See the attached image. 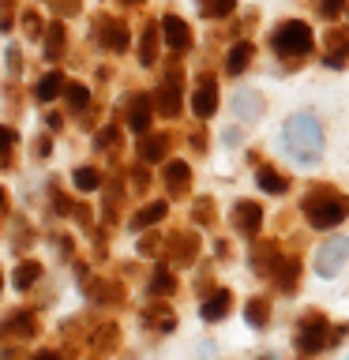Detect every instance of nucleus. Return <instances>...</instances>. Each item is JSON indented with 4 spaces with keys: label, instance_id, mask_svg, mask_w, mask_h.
<instances>
[{
    "label": "nucleus",
    "instance_id": "1",
    "mask_svg": "<svg viewBox=\"0 0 349 360\" xmlns=\"http://www.w3.org/2000/svg\"><path fill=\"white\" fill-rule=\"evenodd\" d=\"M281 143L286 150L297 158L300 165H315L323 158V146H326V135H323V124L315 112H293L281 128Z\"/></svg>",
    "mask_w": 349,
    "mask_h": 360
},
{
    "label": "nucleus",
    "instance_id": "2",
    "mask_svg": "<svg viewBox=\"0 0 349 360\" xmlns=\"http://www.w3.org/2000/svg\"><path fill=\"white\" fill-rule=\"evenodd\" d=\"M304 218H308L312 229H334L349 218V202L331 188H319L304 199Z\"/></svg>",
    "mask_w": 349,
    "mask_h": 360
},
{
    "label": "nucleus",
    "instance_id": "3",
    "mask_svg": "<svg viewBox=\"0 0 349 360\" xmlns=\"http://www.w3.org/2000/svg\"><path fill=\"white\" fill-rule=\"evenodd\" d=\"M270 45H274V53L281 56V60H304V56L312 53V27L308 22H300V19H286V22H278V30H274V38H270Z\"/></svg>",
    "mask_w": 349,
    "mask_h": 360
},
{
    "label": "nucleus",
    "instance_id": "4",
    "mask_svg": "<svg viewBox=\"0 0 349 360\" xmlns=\"http://www.w3.org/2000/svg\"><path fill=\"white\" fill-rule=\"evenodd\" d=\"M334 330H331V323L323 319V315H308V319H300L297 326V349L300 353H323L326 345H334Z\"/></svg>",
    "mask_w": 349,
    "mask_h": 360
},
{
    "label": "nucleus",
    "instance_id": "5",
    "mask_svg": "<svg viewBox=\"0 0 349 360\" xmlns=\"http://www.w3.org/2000/svg\"><path fill=\"white\" fill-rule=\"evenodd\" d=\"M180 90H184V72H180V64H173L165 72L162 86H158V94H154L162 117H177V112H180Z\"/></svg>",
    "mask_w": 349,
    "mask_h": 360
},
{
    "label": "nucleus",
    "instance_id": "6",
    "mask_svg": "<svg viewBox=\"0 0 349 360\" xmlns=\"http://www.w3.org/2000/svg\"><path fill=\"white\" fill-rule=\"evenodd\" d=\"M349 259V240L345 236H331V240L319 244V252H315V270H319L323 278H334L338 270L345 266Z\"/></svg>",
    "mask_w": 349,
    "mask_h": 360
},
{
    "label": "nucleus",
    "instance_id": "7",
    "mask_svg": "<svg viewBox=\"0 0 349 360\" xmlns=\"http://www.w3.org/2000/svg\"><path fill=\"white\" fill-rule=\"evenodd\" d=\"M191 109H196L199 120L214 117V109H218V83H214L210 75H199L196 90H191Z\"/></svg>",
    "mask_w": 349,
    "mask_h": 360
},
{
    "label": "nucleus",
    "instance_id": "8",
    "mask_svg": "<svg viewBox=\"0 0 349 360\" xmlns=\"http://www.w3.org/2000/svg\"><path fill=\"white\" fill-rule=\"evenodd\" d=\"M98 27H101V30H98V41L106 45L109 53H124V49L132 45V34H128V27H124L120 19L101 15V19H98Z\"/></svg>",
    "mask_w": 349,
    "mask_h": 360
},
{
    "label": "nucleus",
    "instance_id": "9",
    "mask_svg": "<svg viewBox=\"0 0 349 360\" xmlns=\"http://www.w3.org/2000/svg\"><path fill=\"white\" fill-rule=\"evenodd\" d=\"M154 109H158V101L151 98V94H135L132 98V105H128V128L135 131V135H146L151 131V117H154Z\"/></svg>",
    "mask_w": 349,
    "mask_h": 360
},
{
    "label": "nucleus",
    "instance_id": "10",
    "mask_svg": "<svg viewBox=\"0 0 349 360\" xmlns=\"http://www.w3.org/2000/svg\"><path fill=\"white\" fill-rule=\"evenodd\" d=\"M349 60V30L345 27H331L326 30V53H323V64L326 68H345Z\"/></svg>",
    "mask_w": 349,
    "mask_h": 360
},
{
    "label": "nucleus",
    "instance_id": "11",
    "mask_svg": "<svg viewBox=\"0 0 349 360\" xmlns=\"http://www.w3.org/2000/svg\"><path fill=\"white\" fill-rule=\"evenodd\" d=\"M162 41H165L173 53H188V49H191V27H188L180 15H165V19H162Z\"/></svg>",
    "mask_w": 349,
    "mask_h": 360
},
{
    "label": "nucleus",
    "instance_id": "12",
    "mask_svg": "<svg viewBox=\"0 0 349 360\" xmlns=\"http://www.w3.org/2000/svg\"><path fill=\"white\" fill-rule=\"evenodd\" d=\"M233 229L244 233V236H255L263 229V210H259V202H236L233 207Z\"/></svg>",
    "mask_w": 349,
    "mask_h": 360
},
{
    "label": "nucleus",
    "instance_id": "13",
    "mask_svg": "<svg viewBox=\"0 0 349 360\" xmlns=\"http://www.w3.org/2000/svg\"><path fill=\"white\" fill-rule=\"evenodd\" d=\"M196 255H199V236L196 233H173L169 236V259L180 266H188V263H196Z\"/></svg>",
    "mask_w": 349,
    "mask_h": 360
},
{
    "label": "nucleus",
    "instance_id": "14",
    "mask_svg": "<svg viewBox=\"0 0 349 360\" xmlns=\"http://www.w3.org/2000/svg\"><path fill=\"white\" fill-rule=\"evenodd\" d=\"M233 117L236 120H259L263 117V94H259V90H236L233 94Z\"/></svg>",
    "mask_w": 349,
    "mask_h": 360
},
{
    "label": "nucleus",
    "instance_id": "15",
    "mask_svg": "<svg viewBox=\"0 0 349 360\" xmlns=\"http://www.w3.org/2000/svg\"><path fill=\"white\" fill-rule=\"evenodd\" d=\"M165 188H169V195L180 199V195H188L191 191V169L188 162H165Z\"/></svg>",
    "mask_w": 349,
    "mask_h": 360
},
{
    "label": "nucleus",
    "instance_id": "16",
    "mask_svg": "<svg viewBox=\"0 0 349 360\" xmlns=\"http://www.w3.org/2000/svg\"><path fill=\"white\" fill-rule=\"evenodd\" d=\"M278 263H281V255H278V244H267V240H259L255 248H252V270L255 274H274L278 270Z\"/></svg>",
    "mask_w": 349,
    "mask_h": 360
},
{
    "label": "nucleus",
    "instance_id": "17",
    "mask_svg": "<svg viewBox=\"0 0 349 360\" xmlns=\"http://www.w3.org/2000/svg\"><path fill=\"white\" fill-rule=\"evenodd\" d=\"M229 304H233V297H229V289H214L207 300H203V308H199V315L207 323H218V319H225L229 315Z\"/></svg>",
    "mask_w": 349,
    "mask_h": 360
},
{
    "label": "nucleus",
    "instance_id": "18",
    "mask_svg": "<svg viewBox=\"0 0 349 360\" xmlns=\"http://www.w3.org/2000/svg\"><path fill=\"white\" fill-rule=\"evenodd\" d=\"M165 150H169V135L165 131H146L143 135V143H139V158L143 162H162L165 158Z\"/></svg>",
    "mask_w": 349,
    "mask_h": 360
},
{
    "label": "nucleus",
    "instance_id": "19",
    "mask_svg": "<svg viewBox=\"0 0 349 360\" xmlns=\"http://www.w3.org/2000/svg\"><path fill=\"white\" fill-rule=\"evenodd\" d=\"M158 38H162V22H146L143 38H139V64L151 68L158 60Z\"/></svg>",
    "mask_w": 349,
    "mask_h": 360
},
{
    "label": "nucleus",
    "instance_id": "20",
    "mask_svg": "<svg viewBox=\"0 0 349 360\" xmlns=\"http://www.w3.org/2000/svg\"><path fill=\"white\" fill-rule=\"evenodd\" d=\"M4 334H11V338H34V334H38V319H34L30 311H11L4 319Z\"/></svg>",
    "mask_w": 349,
    "mask_h": 360
},
{
    "label": "nucleus",
    "instance_id": "21",
    "mask_svg": "<svg viewBox=\"0 0 349 360\" xmlns=\"http://www.w3.org/2000/svg\"><path fill=\"white\" fill-rule=\"evenodd\" d=\"M270 278H274V285L281 292H293V289H297V278H300V259H281L278 270Z\"/></svg>",
    "mask_w": 349,
    "mask_h": 360
},
{
    "label": "nucleus",
    "instance_id": "22",
    "mask_svg": "<svg viewBox=\"0 0 349 360\" xmlns=\"http://www.w3.org/2000/svg\"><path fill=\"white\" fill-rule=\"evenodd\" d=\"M68 90V79L61 72H49V75H42L38 79V86H34V94H38V101H53V98H61Z\"/></svg>",
    "mask_w": 349,
    "mask_h": 360
},
{
    "label": "nucleus",
    "instance_id": "23",
    "mask_svg": "<svg viewBox=\"0 0 349 360\" xmlns=\"http://www.w3.org/2000/svg\"><path fill=\"white\" fill-rule=\"evenodd\" d=\"M255 180H259V188H263L267 195H286V191H289V180L281 176L278 169H270V165H259Z\"/></svg>",
    "mask_w": 349,
    "mask_h": 360
},
{
    "label": "nucleus",
    "instance_id": "24",
    "mask_svg": "<svg viewBox=\"0 0 349 360\" xmlns=\"http://www.w3.org/2000/svg\"><path fill=\"white\" fill-rule=\"evenodd\" d=\"M248 64H252V41H236L229 56H225V72L241 75V72H248Z\"/></svg>",
    "mask_w": 349,
    "mask_h": 360
},
{
    "label": "nucleus",
    "instance_id": "25",
    "mask_svg": "<svg viewBox=\"0 0 349 360\" xmlns=\"http://www.w3.org/2000/svg\"><path fill=\"white\" fill-rule=\"evenodd\" d=\"M64 41H68L64 22H49V27H45V60H61Z\"/></svg>",
    "mask_w": 349,
    "mask_h": 360
},
{
    "label": "nucleus",
    "instance_id": "26",
    "mask_svg": "<svg viewBox=\"0 0 349 360\" xmlns=\"http://www.w3.org/2000/svg\"><path fill=\"white\" fill-rule=\"evenodd\" d=\"M173 289H177V278H173V270L158 266L154 274H151V285H146V292H151V297H173Z\"/></svg>",
    "mask_w": 349,
    "mask_h": 360
},
{
    "label": "nucleus",
    "instance_id": "27",
    "mask_svg": "<svg viewBox=\"0 0 349 360\" xmlns=\"http://www.w3.org/2000/svg\"><path fill=\"white\" fill-rule=\"evenodd\" d=\"M90 297L101 304H120L124 300V285L120 281H90Z\"/></svg>",
    "mask_w": 349,
    "mask_h": 360
},
{
    "label": "nucleus",
    "instance_id": "28",
    "mask_svg": "<svg viewBox=\"0 0 349 360\" xmlns=\"http://www.w3.org/2000/svg\"><path fill=\"white\" fill-rule=\"evenodd\" d=\"M38 278H42V266L34 263V259H27V263H19V266H15V274H11V285H15L19 292H27Z\"/></svg>",
    "mask_w": 349,
    "mask_h": 360
},
{
    "label": "nucleus",
    "instance_id": "29",
    "mask_svg": "<svg viewBox=\"0 0 349 360\" xmlns=\"http://www.w3.org/2000/svg\"><path fill=\"white\" fill-rule=\"evenodd\" d=\"M165 202H146V207H139V214L132 218V229H146V225H158L165 218Z\"/></svg>",
    "mask_w": 349,
    "mask_h": 360
},
{
    "label": "nucleus",
    "instance_id": "30",
    "mask_svg": "<svg viewBox=\"0 0 349 360\" xmlns=\"http://www.w3.org/2000/svg\"><path fill=\"white\" fill-rule=\"evenodd\" d=\"M244 319L252 323L255 330H263V326L270 323V300H263V297L248 300V308H244Z\"/></svg>",
    "mask_w": 349,
    "mask_h": 360
},
{
    "label": "nucleus",
    "instance_id": "31",
    "mask_svg": "<svg viewBox=\"0 0 349 360\" xmlns=\"http://www.w3.org/2000/svg\"><path fill=\"white\" fill-rule=\"evenodd\" d=\"M64 98H68V109H72V112H83V109L90 105V90H87L83 83H68Z\"/></svg>",
    "mask_w": 349,
    "mask_h": 360
},
{
    "label": "nucleus",
    "instance_id": "32",
    "mask_svg": "<svg viewBox=\"0 0 349 360\" xmlns=\"http://www.w3.org/2000/svg\"><path fill=\"white\" fill-rule=\"evenodd\" d=\"M72 184H75V191H98L101 188V176H98V169H75L72 173Z\"/></svg>",
    "mask_w": 349,
    "mask_h": 360
},
{
    "label": "nucleus",
    "instance_id": "33",
    "mask_svg": "<svg viewBox=\"0 0 349 360\" xmlns=\"http://www.w3.org/2000/svg\"><path fill=\"white\" fill-rule=\"evenodd\" d=\"M199 8L207 19H225V15H233L236 0H199Z\"/></svg>",
    "mask_w": 349,
    "mask_h": 360
},
{
    "label": "nucleus",
    "instance_id": "34",
    "mask_svg": "<svg viewBox=\"0 0 349 360\" xmlns=\"http://www.w3.org/2000/svg\"><path fill=\"white\" fill-rule=\"evenodd\" d=\"M23 30H27L30 38H42V34H45V27H42V15H38V11H23Z\"/></svg>",
    "mask_w": 349,
    "mask_h": 360
},
{
    "label": "nucleus",
    "instance_id": "35",
    "mask_svg": "<svg viewBox=\"0 0 349 360\" xmlns=\"http://www.w3.org/2000/svg\"><path fill=\"white\" fill-rule=\"evenodd\" d=\"M196 221H199V225L214 221V202H210V199H196Z\"/></svg>",
    "mask_w": 349,
    "mask_h": 360
},
{
    "label": "nucleus",
    "instance_id": "36",
    "mask_svg": "<svg viewBox=\"0 0 349 360\" xmlns=\"http://www.w3.org/2000/svg\"><path fill=\"white\" fill-rule=\"evenodd\" d=\"M4 64H8V75H19V72H23V60H19V49H15V45H8Z\"/></svg>",
    "mask_w": 349,
    "mask_h": 360
},
{
    "label": "nucleus",
    "instance_id": "37",
    "mask_svg": "<svg viewBox=\"0 0 349 360\" xmlns=\"http://www.w3.org/2000/svg\"><path fill=\"white\" fill-rule=\"evenodd\" d=\"M113 342H117V326H101V334H98L94 349H109Z\"/></svg>",
    "mask_w": 349,
    "mask_h": 360
},
{
    "label": "nucleus",
    "instance_id": "38",
    "mask_svg": "<svg viewBox=\"0 0 349 360\" xmlns=\"http://www.w3.org/2000/svg\"><path fill=\"white\" fill-rule=\"evenodd\" d=\"M158 240H162V236H143V240H139V255H158V248H162V244H158Z\"/></svg>",
    "mask_w": 349,
    "mask_h": 360
},
{
    "label": "nucleus",
    "instance_id": "39",
    "mask_svg": "<svg viewBox=\"0 0 349 360\" xmlns=\"http://www.w3.org/2000/svg\"><path fill=\"white\" fill-rule=\"evenodd\" d=\"M342 8H345V0H319V11H323L326 19H334Z\"/></svg>",
    "mask_w": 349,
    "mask_h": 360
},
{
    "label": "nucleus",
    "instance_id": "40",
    "mask_svg": "<svg viewBox=\"0 0 349 360\" xmlns=\"http://www.w3.org/2000/svg\"><path fill=\"white\" fill-rule=\"evenodd\" d=\"M117 135H120L117 128H101V131H98V139H94V143H98V150H106V146L117 139Z\"/></svg>",
    "mask_w": 349,
    "mask_h": 360
},
{
    "label": "nucleus",
    "instance_id": "41",
    "mask_svg": "<svg viewBox=\"0 0 349 360\" xmlns=\"http://www.w3.org/2000/svg\"><path fill=\"white\" fill-rule=\"evenodd\" d=\"M132 180H135V188H146V173H143V169H135Z\"/></svg>",
    "mask_w": 349,
    "mask_h": 360
},
{
    "label": "nucleus",
    "instance_id": "42",
    "mask_svg": "<svg viewBox=\"0 0 349 360\" xmlns=\"http://www.w3.org/2000/svg\"><path fill=\"white\" fill-rule=\"evenodd\" d=\"M128 4H143V0H128Z\"/></svg>",
    "mask_w": 349,
    "mask_h": 360
}]
</instances>
